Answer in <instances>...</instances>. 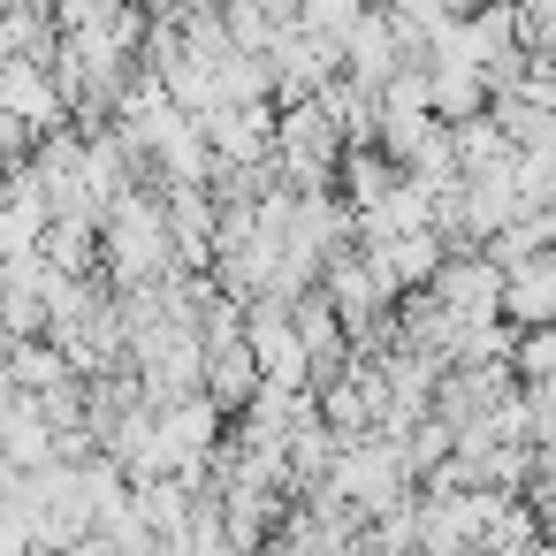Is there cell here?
<instances>
[{"mask_svg":"<svg viewBox=\"0 0 556 556\" xmlns=\"http://www.w3.org/2000/svg\"><path fill=\"white\" fill-rule=\"evenodd\" d=\"M328 495H343L366 526L374 518H389V510H404L412 503V465H404V450L396 442H381V434H351L343 450H336V465H328V480H320Z\"/></svg>","mask_w":556,"mask_h":556,"instance_id":"6da1fadb","label":"cell"},{"mask_svg":"<svg viewBox=\"0 0 556 556\" xmlns=\"http://www.w3.org/2000/svg\"><path fill=\"white\" fill-rule=\"evenodd\" d=\"M427 298H434L457 328H472V320H503V267H495L488 252H450V260L434 267Z\"/></svg>","mask_w":556,"mask_h":556,"instance_id":"7a4b0ae2","label":"cell"},{"mask_svg":"<svg viewBox=\"0 0 556 556\" xmlns=\"http://www.w3.org/2000/svg\"><path fill=\"white\" fill-rule=\"evenodd\" d=\"M510 374L518 389H556V328H526L510 351Z\"/></svg>","mask_w":556,"mask_h":556,"instance_id":"3957f363","label":"cell"},{"mask_svg":"<svg viewBox=\"0 0 556 556\" xmlns=\"http://www.w3.org/2000/svg\"><path fill=\"white\" fill-rule=\"evenodd\" d=\"M366 9H374V0H298V24L343 47V31H351V24H358Z\"/></svg>","mask_w":556,"mask_h":556,"instance_id":"277c9868","label":"cell"},{"mask_svg":"<svg viewBox=\"0 0 556 556\" xmlns=\"http://www.w3.org/2000/svg\"><path fill=\"white\" fill-rule=\"evenodd\" d=\"M548 260H556V244H548Z\"/></svg>","mask_w":556,"mask_h":556,"instance_id":"5b68a950","label":"cell"}]
</instances>
